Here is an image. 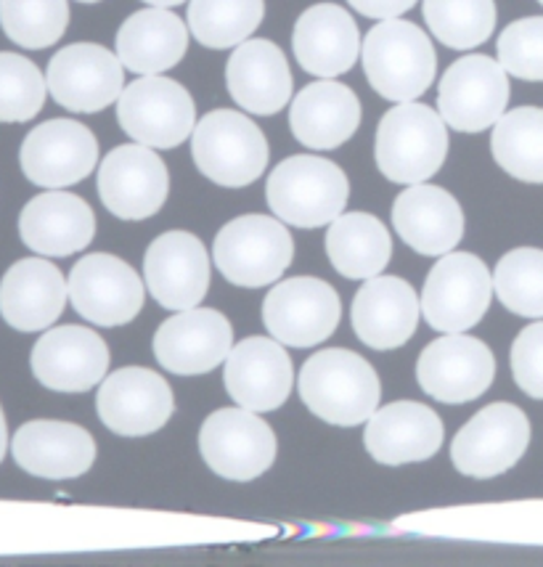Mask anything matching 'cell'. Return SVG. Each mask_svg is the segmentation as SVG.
I'll return each mask as SVG.
<instances>
[{"instance_id":"cell-1","label":"cell","mask_w":543,"mask_h":567,"mask_svg":"<svg viewBox=\"0 0 543 567\" xmlns=\"http://www.w3.org/2000/svg\"><path fill=\"white\" fill-rule=\"evenodd\" d=\"M303 403L335 427H358L379 409L382 384L366 358L345 348L318 350L300 371Z\"/></svg>"},{"instance_id":"cell-2","label":"cell","mask_w":543,"mask_h":567,"mask_svg":"<svg viewBox=\"0 0 543 567\" xmlns=\"http://www.w3.org/2000/svg\"><path fill=\"white\" fill-rule=\"evenodd\" d=\"M363 72L387 101H417L432 85L438 56L422 27L406 19H382L363 40Z\"/></svg>"},{"instance_id":"cell-3","label":"cell","mask_w":543,"mask_h":567,"mask_svg":"<svg viewBox=\"0 0 543 567\" xmlns=\"http://www.w3.org/2000/svg\"><path fill=\"white\" fill-rule=\"evenodd\" d=\"M448 131L440 112L403 101L379 120L375 157L379 173L392 184H424L443 167Z\"/></svg>"},{"instance_id":"cell-4","label":"cell","mask_w":543,"mask_h":567,"mask_svg":"<svg viewBox=\"0 0 543 567\" xmlns=\"http://www.w3.org/2000/svg\"><path fill=\"white\" fill-rule=\"evenodd\" d=\"M268 207L278 220L295 228L329 226L348 205L350 184L331 159L297 154L278 162L268 175Z\"/></svg>"},{"instance_id":"cell-5","label":"cell","mask_w":543,"mask_h":567,"mask_svg":"<svg viewBox=\"0 0 543 567\" xmlns=\"http://www.w3.org/2000/svg\"><path fill=\"white\" fill-rule=\"evenodd\" d=\"M194 165L217 186L255 184L268 167V141L247 114L215 110L192 133Z\"/></svg>"},{"instance_id":"cell-6","label":"cell","mask_w":543,"mask_h":567,"mask_svg":"<svg viewBox=\"0 0 543 567\" xmlns=\"http://www.w3.org/2000/svg\"><path fill=\"white\" fill-rule=\"evenodd\" d=\"M295 258V241L284 223L266 215H242L215 236L217 271L236 287H266L281 279Z\"/></svg>"},{"instance_id":"cell-7","label":"cell","mask_w":543,"mask_h":567,"mask_svg":"<svg viewBox=\"0 0 543 567\" xmlns=\"http://www.w3.org/2000/svg\"><path fill=\"white\" fill-rule=\"evenodd\" d=\"M117 123L135 144L175 148L194 133L192 93L162 74H141L117 99Z\"/></svg>"},{"instance_id":"cell-8","label":"cell","mask_w":543,"mask_h":567,"mask_svg":"<svg viewBox=\"0 0 543 567\" xmlns=\"http://www.w3.org/2000/svg\"><path fill=\"white\" fill-rule=\"evenodd\" d=\"M493 279L478 255L448 252L424 281L422 313L434 332L459 334L478 327L491 308Z\"/></svg>"},{"instance_id":"cell-9","label":"cell","mask_w":543,"mask_h":567,"mask_svg":"<svg viewBox=\"0 0 543 567\" xmlns=\"http://www.w3.org/2000/svg\"><path fill=\"white\" fill-rule=\"evenodd\" d=\"M202 458L217 477L249 483L276 462V435L249 409H221L199 430Z\"/></svg>"},{"instance_id":"cell-10","label":"cell","mask_w":543,"mask_h":567,"mask_svg":"<svg viewBox=\"0 0 543 567\" xmlns=\"http://www.w3.org/2000/svg\"><path fill=\"white\" fill-rule=\"evenodd\" d=\"M509 78L501 62L483 53L448 66L438 87V112L459 133H483L504 117Z\"/></svg>"},{"instance_id":"cell-11","label":"cell","mask_w":543,"mask_h":567,"mask_svg":"<svg viewBox=\"0 0 543 567\" xmlns=\"http://www.w3.org/2000/svg\"><path fill=\"white\" fill-rule=\"evenodd\" d=\"M531 443V422L514 403H491L478 411L451 443L453 467L461 475L488 481L520 462Z\"/></svg>"},{"instance_id":"cell-12","label":"cell","mask_w":543,"mask_h":567,"mask_svg":"<svg viewBox=\"0 0 543 567\" xmlns=\"http://www.w3.org/2000/svg\"><path fill=\"white\" fill-rule=\"evenodd\" d=\"M342 302L331 284L314 276L278 281L263 302V323L289 348H314L335 334Z\"/></svg>"},{"instance_id":"cell-13","label":"cell","mask_w":543,"mask_h":567,"mask_svg":"<svg viewBox=\"0 0 543 567\" xmlns=\"http://www.w3.org/2000/svg\"><path fill=\"white\" fill-rule=\"evenodd\" d=\"M170 175L152 146L127 144L106 154L99 167V197L114 218L146 220L162 210Z\"/></svg>"},{"instance_id":"cell-14","label":"cell","mask_w":543,"mask_h":567,"mask_svg":"<svg viewBox=\"0 0 543 567\" xmlns=\"http://www.w3.org/2000/svg\"><path fill=\"white\" fill-rule=\"evenodd\" d=\"M45 83L59 106L78 114H96L125 91V66L117 53L104 45L72 43L51 59Z\"/></svg>"},{"instance_id":"cell-15","label":"cell","mask_w":543,"mask_h":567,"mask_svg":"<svg viewBox=\"0 0 543 567\" xmlns=\"http://www.w3.org/2000/svg\"><path fill=\"white\" fill-rule=\"evenodd\" d=\"M72 308L88 323L96 327H122L131 323L144 308V281L114 255L96 252L74 262L70 274Z\"/></svg>"},{"instance_id":"cell-16","label":"cell","mask_w":543,"mask_h":567,"mask_svg":"<svg viewBox=\"0 0 543 567\" xmlns=\"http://www.w3.org/2000/svg\"><path fill=\"white\" fill-rule=\"evenodd\" d=\"M495 358L478 337L464 332L440 337L422 350L417 361V382L440 403H470L491 388Z\"/></svg>"},{"instance_id":"cell-17","label":"cell","mask_w":543,"mask_h":567,"mask_svg":"<svg viewBox=\"0 0 543 567\" xmlns=\"http://www.w3.org/2000/svg\"><path fill=\"white\" fill-rule=\"evenodd\" d=\"M99 420L122 437H141L162 430L173 416L175 398L157 371L125 367L101 382L96 395Z\"/></svg>"},{"instance_id":"cell-18","label":"cell","mask_w":543,"mask_h":567,"mask_svg":"<svg viewBox=\"0 0 543 567\" xmlns=\"http://www.w3.org/2000/svg\"><path fill=\"white\" fill-rule=\"evenodd\" d=\"M19 162L30 184L43 188L74 186L96 167L99 141L83 123L49 120L27 133Z\"/></svg>"},{"instance_id":"cell-19","label":"cell","mask_w":543,"mask_h":567,"mask_svg":"<svg viewBox=\"0 0 543 567\" xmlns=\"http://www.w3.org/2000/svg\"><path fill=\"white\" fill-rule=\"evenodd\" d=\"M234 348V329L221 310L188 308L167 319L154 334L160 367L181 377L207 374L226 361Z\"/></svg>"},{"instance_id":"cell-20","label":"cell","mask_w":543,"mask_h":567,"mask_svg":"<svg viewBox=\"0 0 543 567\" xmlns=\"http://www.w3.org/2000/svg\"><path fill=\"white\" fill-rule=\"evenodd\" d=\"M30 367L35 380L53 393H88L104 382L109 348L93 329L57 327L35 342Z\"/></svg>"},{"instance_id":"cell-21","label":"cell","mask_w":543,"mask_h":567,"mask_svg":"<svg viewBox=\"0 0 543 567\" xmlns=\"http://www.w3.org/2000/svg\"><path fill=\"white\" fill-rule=\"evenodd\" d=\"M144 276L148 295L162 308H196L209 289V255L194 234L167 231L148 245Z\"/></svg>"},{"instance_id":"cell-22","label":"cell","mask_w":543,"mask_h":567,"mask_svg":"<svg viewBox=\"0 0 543 567\" xmlns=\"http://www.w3.org/2000/svg\"><path fill=\"white\" fill-rule=\"evenodd\" d=\"M223 382L242 409L276 411L287 403L295 388V371L281 342L268 337H247L230 348Z\"/></svg>"},{"instance_id":"cell-23","label":"cell","mask_w":543,"mask_h":567,"mask_svg":"<svg viewBox=\"0 0 543 567\" xmlns=\"http://www.w3.org/2000/svg\"><path fill=\"white\" fill-rule=\"evenodd\" d=\"M443 437V420L430 406L417 401H400L377 409L363 432L366 451L385 467L427 462L438 454Z\"/></svg>"},{"instance_id":"cell-24","label":"cell","mask_w":543,"mask_h":567,"mask_svg":"<svg viewBox=\"0 0 543 567\" xmlns=\"http://www.w3.org/2000/svg\"><path fill=\"white\" fill-rule=\"evenodd\" d=\"M13 462L43 481H72L96 462V441L78 424L35 420L17 430L11 441Z\"/></svg>"},{"instance_id":"cell-25","label":"cell","mask_w":543,"mask_h":567,"mask_svg":"<svg viewBox=\"0 0 543 567\" xmlns=\"http://www.w3.org/2000/svg\"><path fill=\"white\" fill-rule=\"evenodd\" d=\"M422 302L409 281L398 276H375L352 297V329L371 350H396L417 332Z\"/></svg>"},{"instance_id":"cell-26","label":"cell","mask_w":543,"mask_h":567,"mask_svg":"<svg viewBox=\"0 0 543 567\" xmlns=\"http://www.w3.org/2000/svg\"><path fill=\"white\" fill-rule=\"evenodd\" d=\"M291 49L305 72L331 80L352 70L363 43L356 19L342 6L318 3L305 9L297 19Z\"/></svg>"},{"instance_id":"cell-27","label":"cell","mask_w":543,"mask_h":567,"mask_svg":"<svg viewBox=\"0 0 543 567\" xmlns=\"http://www.w3.org/2000/svg\"><path fill=\"white\" fill-rule=\"evenodd\" d=\"M392 226L419 255L443 258L464 239V210L445 188L413 184L392 205Z\"/></svg>"},{"instance_id":"cell-28","label":"cell","mask_w":543,"mask_h":567,"mask_svg":"<svg viewBox=\"0 0 543 567\" xmlns=\"http://www.w3.org/2000/svg\"><path fill=\"white\" fill-rule=\"evenodd\" d=\"M70 284L51 260L13 262L0 281V316L19 332L49 329L64 313Z\"/></svg>"},{"instance_id":"cell-29","label":"cell","mask_w":543,"mask_h":567,"mask_svg":"<svg viewBox=\"0 0 543 567\" xmlns=\"http://www.w3.org/2000/svg\"><path fill=\"white\" fill-rule=\"evenodd\" d=\"M96 215L83 197L49 192L30 199L19 215V236L32 252L45 258H70L93 241Z\"/></svg>"},{"instance_id":"cell-30","label":"cell","mask_w":543,"mask_h":567,"mask_svg":"<svg viewBox=\"0 0 543 567\" xmlns=\"http://www.w3.org/2000/svg\"><path fill=\"white\" fill-rule=\"evenodd\" d=\"M226 85L244 112L260 117L281 112L291 99L287 56L270 40H244L226 64Z\"/></svg>"},{"instance_id":"cell-31","label":"cell","mask_w":543,"mask_h":567,"mask_svg":"<svg viewBox=\"0 0 543 567\" xmlns=\"http://www.w3.org/2000/svg\"><path fill=\"white\" fill-rule=\"evenodd\" d=\"M361 125V101L337 80L305 85L291 101L289 127L303 146L316 152L342 146Z\"/></svg>"},{"instance_id":"cell-32","label":"cell","mask_w":543,"mask_h":567,"mask_svg":"<svg viewBox=\"0 0 543 567\" xmlns=\"http://www.w3.org/2000/svg\"><path fill=\"white\" fill-rule=\"evenodd\" d=\"M188 51V27L170 9L135 11L117 32V56L135 74H162L181 64Z\"/></svg>"},{"instance_id":"cell-33","label":"cell","mask_w":543,"mask_h":567,"mask_svg":"<svg viewBox=\"0 0 543 567\" xmlns=\"http://www.w3.org/2000/svg\"><path fill=\"white\" fill-rule=\"evenodd\" d=\"M326 255L339 276L366 281L387 268L392 255V239L385 223L375 215H339L329 223V231H326Z\"/></svg>"},{"instance_id":"cell-34","label":"cell","mask_w":543,"mask_h":567,"mask_svg":"<svg viewBox=\"0 0 543 567\" xmlns=\"http://www.w3.org/2000/svg\"><path fill=\"white\" fill-rule=\"evenodd\" d=\"M491 152L499 167L525 184H543V110L520 106L493 125Z\"/></svg>"},{"instance_id":"cell-35","label":"cell","mask_w":543,"mask_h":567,"mask_svg":"<svg viewBox=\"0 0 543 567\" xmlns=\"http://www.w3.org/2000/svg\"><path fill=\"white\" fill-rule=\"evenodd\" d=\"M266 17V0H192L188 30L205 49H236Z\"/></svg>"},{"instance_id":"cell-36","label":"cell","mask_w":543,"mask_h":567,"mask_svg":"<svg viewBox=\"0 0 543 567\" xmlns=\"http://www.w3.org/2000/svg\"><path fill=\"white\" fill-rule=\"evenodd\" d=\"M422 11L432 35L453 51L478 49L495 30L493 0H424Z\"/></svg>"},{"instance_id":"cell-37","label":"cell","mask_w":543,"mask_h":567,"mask_svg":"<svg viewBox=\"0 0 543 567\" xmlns=\"http://www.w3.org/2000/svg\"><path fill=\"white\" fill-rule=\"evenodd\" d=\"M66 24H70L66 0H0V27L19 49H51L66 32Z\"/></svg>"},{"instance_id":"cell-38","label":"cell","mask_w":543,"mask_h":567,"mask_svg":"<svg viewBox=\"0 0 543 567\" xmlns=\"http://www.w3.org/2000/svg\"><path fill=\"white\" fill-rule=\"evenodd\" d=\"M501 306L522 319H543V249L520 247L506 252L493 271Z\"/></svg>"},{"instance_id":"cell-39","label":"cell","mask_w":543,"mask_h":567,"mask_svg":"<svg viewBox=\"0 0 543 567\" xmlns=\"http://www.w3.org/2000/svg\"><path fill=\"white\" fill-rule=\"evenodd\" d=\"M49 83L30 59L0 51V123H27L43 110Z\"/></svg>"},{"instance_id":"cell-40","label":"cell","mask_w":543,"mask_h":567,"mask_svg":"<svg viewBox=\"0 0 543 567\" xmlns=\"http://www.w3.org/2000/svg\"><path fill=\"white\" fill-rule=\"evenodd\" d=\"M499 62L512 78L543 83V17L518 19L501 32Z\"/></svg>"},{"instance_id":"cell-41","label":"cell","mask_w":543,"mask_h":567,"mask_svg":"<svg viewBox=\"0 0 543 567\" xmlns=\"http://www.w3.org/2000/svg\"><path fill=\"white\" fill-rule=\"evenodd\" d=\"M512 374L522 393L543 401V321L525 327L514 340Z\"/></svg>"},{"instance_id":"cell-42","label":"cell","mask_w":543,"mask_h":567,"mask_svg":"<svg viewBox=\"0 0 543 567\" xmlns=\"http://www.w3.org/2000/svg\"><path fill=\"white\" fill-rule=\"evenodd\" d=\"M348 3L356 9L361 17L369 19H396L400 13L411 11L419 0H348Z\"/></svg>"},{"instance_id":"cell-43","label":"cell","mask_w":543,"mask_h":567,"mask_svg":"<svg viewBox=\"0 0 543 567\" xmlns=\"http://www.w3.org/2000/svg\"><path fill=\"white\" fill-rule=\"evenodd\" d=\"M6 451H9V430H6V416L3 409H0V462H3Z\"/></svg>"},{"instance_id":"cell-44","label":"cell","mask_w":543,"mask_h":567,"mask_svg":"<svg viewBox=\"0 0 543 567\" xmlns=\"http://www.w3.org/2000/svg\"><path fill=\"white\" fill-rule=\"evenodd\" d=\"M148 6H160V9H173V6L186 3V0H144Z\"/></svg>"},{"instance_id":"cell-45","label":"cell","mask_w":543,"mask_h":567,"mask_svg":"<svg viewBox=\"0 0 543 567\" xmlns=\"http://www.w3.org/2000/svg\"><path fill=\"white\" fill-rule=\"evenodd\" d=\"M80 3H99V0H80Z\"/></svg>"},{"instance_id":"cell-46","label":"cell","mask_w":543,"mask_h":567,"mask_svg":"<svg viewBox=\"0 0 543 567\" xmlns=\"http://www.w3.org/2000/svg\"><path fill=\"white\" fill-rule=\"evenodd\" d=\"M539 3H541V6H543V0H539Z\"/></svg>"}]
</instances>
